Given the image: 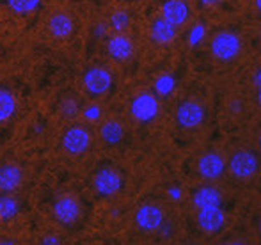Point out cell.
I'll list each match as a JSON object with an SVG mask.
<instances>
[{"label":"cell","instance_id":"1","mask_svg":"<svg viewBox=\"0 0 261 245\" xmlns=\"http://www.w3.org/2000/svg\"><path fill=\"white\" fill-rule=\"evenodd\" d=\"M210 50H212V56L215 57L217 61L229 62L240 56L242 41L233 32L222 31L213 36L212 43H210Z\"/></svg>","mask_w":261,"mask_h":245},{"label":"cell","instance_id":"2","mask_svg":"<svg viewBox=\"0 0 261 245\" xmlns=\"http://www.w3.org/2000/svg\"><path fill=\"white\" fill-rule=\"evenodd\" d=\"M229 171L238 180H247L258 171V158L249 149H237L229 158Z\"/></svg>","mask_w":261,"mask_h":245},{"label":"cell","instance_id":"3","mask_svg":"<svg viewBox=\"0 0 261 245\" xmlns=\"http://www.w3.org/2000/svg\"><path fill=\"white\" fill-rule=\"evenodd\" d=\"M91 146V133L84 126H71L62 135V148L68 155L79 156L89 149Z\"/></svg>","mask_w":261,"mask_h":245},{"label":"cell","instance_id":"4","mask_svg":"<svg viewBox=\"0 0 261 245\" xmlns=\"http://www.w3.org/2000/svg\"><path fill=\"white\" fill-rule=\"evenodd\" d=\"M132 116H134L137 121L142 123H149L158 116V111H160V105H158V100L153 94L149 93H141L132 100Z\"/></svg>","mask_w":261,"mask_h":245},{"label":"cell","instance_id":"5","mask_svg":"<svg viewBox=\"0 0 261 245\" xmlns=\"http://www.w3.org/2000/svg\"><path fill=\"white\" fill-rule=\"evenodd\" d=\"M135 224L142 231H148V233L156 231L164 224V211H162V208L158 204L153 203L142 204L137 210V213H135Z\"/></svg>","mask_w":261,"mask_h":245},{"label":"cell","instance_id":"6","mask_svg":"<svg viewBox=\"0 0 261 245\" xmlns=\"http://www.w3.org/2000/svg\"><path fill=\"white\" fill-rule=\"evenodd\" d=\"M54 217L61 224L66 226L75 224L80 217V203L76 201V197L69 196V194L59 197L54 204Z\"/></svg>","mask_w":261,"mask_h":245},{"label":"cell","instance_id":"7","mask_svg":"<svg viewBox=\"0 0 261 245\" xmlns=\"http://www.w3.org/2000/svg\"><path fill=\"white\" fill-rule=\"evenodd\" d=\"M204 119V108L197 101H183L176 111V121L185 130L197 128Z\"/></svg>","mask_w":261,"mask_h":245},{"label":"cell","instance_id":"8","mask_svg":"<svg viewBox=\"0 0 261 245\" xmlns=\"http://www.w3.org/2000/svg\"><path fill=\"white\" fill-rule=\"evenodd\" d=\"M226 171V162L219 153H204L197 162V173L208 181L219 180Z\"/></svg>","mask_w":261,"mask_h":245},{"label":"cell","instance_id":"9","mask_svg":"<svg viewBox=\"0 0 261 245\" xmlns=\"http://www.w3.org/2000/svg\"><path fill=\"white\" fill-rule=\"evenodd\" d=\"M112 84V76L103 68H91L89 71L84 75V86L93 96H101L110 89Z\"/></svg>","mask_w":261,"mask_h":245},{"label":"cell","instance_id":"10","mask_svg":"<svg viewBox=\"0 0 261 245\" xmlns=\"http://www.w3.org/2000/svg\"><path fill=\"white\" fill-rule=\"evenodd\" d=\"M123 185L119 173L114 171L112 167H105V169L98 171L96 176H94V190L101 196H112Z\"/></svg>","mask_w":261,"mask_h":245},{"label":"cell","instance_id":"11","mask_svg":"<svg viewBox=\"0 0 261 245\" xmlns=\"http://www.w3.org/2000/svg\"><path fill=\"white\" fill-rule=\"evenodd\" d=\"M189 16H190L189 4L183 2V0H167L162 6V18L167 20L169 23H172L174 27L185 25L189 21Z\"/></svg>","mask_w":261,"mask_h":245},{"label":"cell","instance_id":"12","mask_svg":"<svg viewBox=\"0 0 261 245\" xmlns=\"http://www.w3.org/2000/svg\"><path fill=\"white\" fill-rule=\"evenodd\" d=\"M224 217L222 210L219 206H208V208H199V213H197V222H199V228L206 233H217L222 229L224 226Z\"/></svg>","mask_w":261,"mask_h":245},{"label":"cell","instance_id":"13","mask_svg":"<svg viewBox=\"0 0 261 245\" xmlns=\"http://www.w3.org/2000/svg\"><path fill=\"white\" fill-rule=\"evenodd\" d=\"M21 180H23V174L16 164L7 162L0 166V192H13L20 186Z\"/></svg>","mask_w":261,"mask_h":245},{"label":"cell","instance_id":"14","mask_svg":"<svg viewBox=\"0 0 261 245\" xmlns=\"http://www.w3.org/2000/svg\"><path fill=\"white\" fill-rule=\"evenodd\" d=\"M107 50H109L112 59L126 61V59H130L132 53H134V43H132V39L128 38V36H124L119 32V34L112 36V38L109 39Z\"/></svg>","mask_w":261,"mask_h":245},{"label":"cell","instance_id":"15","mask_svg":"<svg viewBox=\"0 0 261 245\" xmlns=\"http://www.w3.org/2000/svg\"><path fill=\"white\" fill-rule=\"evenodd\" d=\"M48 31L54 38H68L69 34L73 32V20L69 14L66 13H55L50 16L48 20Z\"/></svg>","mask_w":261,"mask_h":245},{"label":"cell","instance_id":"16","mask_svg":"<svg viewBox=\"0 0 261 245\" xmlns=\"http://www.w3.org/2000/svg\"><path fill=\"white\" fill-rule=\"evenodd\" d=\"M176 38V27L169 23L164 18H158L151 25V39L158 45H167V43L174 41Z\"/></svg>","mask_w":261,"mask_h":245},{"label":"cell","instance_id":"17","mask_svg":"<svg viewBox=\"0 0 261 245\" xmlns=\"http://www.w3.org/2000/svg\"><path fill=\"white\" fill-rule=\"evenodd\" d=\"M101 139H103L105 144L109 146H116L123 141L124 137V126L121 124L117 119H109L101 124Z\"/></svg>","mask_w":261,"mask_h":245},{"label":"cell","instance_id":"18","mask_svg":"<svg viewBox=\"0 0 261 245\" xmlns=\"http://www.w3.org/2000/svg\"><path fill=\"white\" fill-rule=\"evenodd\" d=\"M194 204L197 208H208V206H219L220 204V192L215 186H201L192 197Z\"/></svg>","mask_w":261,"mask_h":245},{"label":"cell","instance_id":"19","mask_svg":"<svg viewBox=\"0 0 261 245\" xmlns=\"http://www.w3.org/2000/svg\"><path fill=\"white\" fill-rule=\"evenodd\" d=\"M16 111V100L6 89H0V123H6Z\"/></svg>","mask_w":261,"mask_h":245},{"label":"cell","instance_id":"20","mask_svg":"<svg viewBox=\"0 0 261 245\" xmlns=\"http://www.w3.org/2000/svg\"><path fill=\"white\" fill-rule=\"evenodd\" d=\"M18 201L13 196H0V221H11L18 213Z\"/></svg>","mask_w":261,"mask_h":245},{"label":"cell","instance_id":"21","mask_svg":"<svg viewBox=\"0 0 261 245\" xmlns=\"http://www.w3.org/2000/svg\"><path fill=\"white\" fill-rule=\"evenodd\" d=\"M7 4H9V7L14 13L27 14V13H32V11L38 7L39 0H7Z\"/></svg>","mask_w":261,"mask_h":245},{"label":"cell","instance_id":"22","mask_svg":"<svg viewBox=\"0 0 261 245\" xmlns=\"http://www.w3.org/2000/svg\"><path fill=\"white\" fill-rule=\"evenodd\" d=\"M128 23H130V18H128V14L124 13V11H116V13L110 16V25H112V29H116L117 32L124 31V29L128 27Z\"/></svg>","mask_w":261,"mask_h":245},{"label":"cell","instance_id":"23","mask_svg":"<svg viewBox=\"0 0 261 245\" xmlns=\"http://www.w3.org/2000/svg\"><path fill=\"white\" fill-rule=\"evenodd\" d=\"M61 111H62V114H64V118H75L76 112H79V107H76V103L73 100H66Z\"/></svg>","mask_w":261,"mask_h":245},{"label":"cell","instance_id":"24","mask_svg":"<svg viewBox=\"0 0 261 245\" xmlns=\"http://www.w3.org/2000/svg\"><path fill=\"white\" fill-rule=\"evenodd\" d=\"M171 87H172V78H169V76H162L160 80H158V84H156V89L160 91V93H169L171 91Z\"/></svg>","mask_w":261,"mask_h":245},{"label":"cell","instance_id":"25","mask_svg":"<svg viewBox=\"0 0 261 245\" xmlns=\"http://www.w3.org/2000/svg\"><path fill=\"white\" fill-rule=\"evenodd\" d=\"M84 116H86V118H89V119H96L98 116H100V107H98V105H91V107L86 108Z\"/></svg>","mask_w":261,"mask_h":245},{"label":"cell","instance_id":"26","mask_svg":"<svg viewBox=\"0 0 261 245\" xmlns=\"http://www.w3.org/2000/svg\"><path fill=\"white\" fill-rule=\"evenodd\" d=\"M215 2H219V0H203V4H206V6H212Z\"/></svg>","mask_w":261,"mask_h":245}]
</instances>
